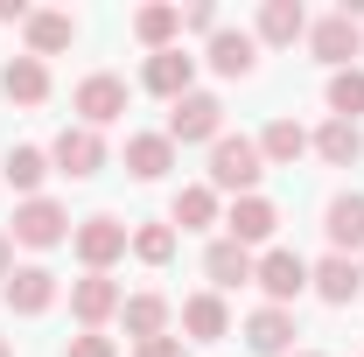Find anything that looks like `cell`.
<instances>
[{"mask_svg": "<svg viewBox=\"0 0 364 357\" xmlns=\"http://www.w3.org/2000/svg\"><path fill=\"white\" fill-rule=\"evenodd\" d=\"M259 169H267V161H259V140H231V134H218L210 140V189H245V196H252V182H259Z\"/></svg>", "mask_w": 364, "mask_h": 357, "instance_id": "cell-1", "label": "cell"}, {"mask_svg": "<svg viewBox=\"0 0 364 357\" xmlns=\"http://www.w3.org/2000/svg\"><path fill=\"white\" fill-rule=\"evenodd\" d=\"M218 127H225V105L210 91H189V98H176V112H168V140H218Z\"/></svg>", "mask_w": 364, "mask_h": 357, "instance_id": "cell-2", "label": "cell"}, {"mask_svg": "<svg viewBox=\"0 0 364 357\" xmlns=\"http://www.w3.org/2000/svg\"><path fill=\"white\" fill-rule=\"evenodd\" d=\"M70 238H77V260H85L91 273H105L119 252H127V224H119V218H85Z\"/></svg>", "mask_w": 364, "mask_h": 357, "instance_id": "cell-3", "label": "cell"}, {"mask_svg": "<svg viewBox=\"0 0 364 357\" xmlns=\"http://www.w3.org/2000/svg\"><path fill=\"white\" fill-rule=\"evenodd\" d=\"M252 280L267 287V294H273V309H280V302H294V294L309 287V260H301V252H287V245H273L267 260L252 267Z\"/></svg>", "mask_w": 364, "mask_h": 357, "instance_id": "cell-4", "label": "cell"}, {"mask_svg": "<svg viewBox=\"0 0 364 357\" xmlns=\"http://www.w3.org/2000/svg\"><path fill=\"white\" fill-rule=\"evenodd\" d=\"M49 161H56L63 176H98V169H105V140L91 134V127H63L56 147H49Z\"/></svg>", "mask_w": 364, "mask_h": 357, "instance_id": "cell-5", "label": "cell"}, {"mask_svg": "<svg viewBox=\"0 0 364 357\" xmlns=\"http://www.w3.org/2000/svg\"><path fill=\"white\" fill-rule=\"evenodd\" d=\"M63 231H70V218H63V203H49V196H28V203L14 211V238H21V245H63Z\"/></svg>", "mask_w": 364, "mask_h": 357, "instance_id": "cell-6", "label": "cell"}, {"mask_svg": "<svg viewBox=\"0 0 364 357\" xmlns=\"http://www.w3.org/2000/svg\"><path fill=\"white\" fill-rule=\"evenodd\" d=\"M77 112H85V127L98 134L105 119H119V112H127V85H119L112 70H98V78H85V85H77Z\"/></svg>", "mask_w": 364, "mask_h": 357, "instance_id": "cell-7", "label": "cell"}, {"mask_svg": "<svg viewBox=\"0 0 364 357\" xmlns=\"http://www.w3.org/2000/svg\"><path fill=\"white\" fill-rule=\"evenodd\" d=\"M309 287H316L329 309H343V302L364 287V267H358V260H343V252H329L322 267H309Z\"/></svg>", "mask_w": 364, "mask_h": 357, "instance_id": "cell-8", "label": "cell"}, {"mask_svg": "<svg viewBox=\"0 0 364 357\" xmlns=\"http://www.w3.org/2000/svg\"><path fill=\"white\" fill-rule=\"evenodd\" d=\"M56 302V273L49 267H14L7 273V309L14 315H43Z\"/></svg>", "mask_w": 364, "mask_h": 357, "instance_id": "cell-9", "label": "cell"}, {"mask_svg": "<svg viewBox=\"0 0 364 357\" xmlns=\"http://www.w3.org/2000/svg\"><path fill=\"white\" fill-rule=\"evenodd\" d=\"M0 91H7L14 105H43V98H49V70H43V56H14V63L0 70Z\"/></svg>", "mask_w": 364, "mask_h": 357, "instance_id": "cell-10", "label": "cell"}, {"mask_svg": "<svg viewBox=\"0 0 364 357\" xmlns=\"http://www.w3.org/2000/svg\"><path fill=\"white\" fill-rule=\"evenodd\" d=\"M127 169H134L140 182L168 176V169H176V140H168V134H134V140H127Z\"/></svg>", "mask_w": 364, "mask_h": 357, "instance_id": "cell-11", "label": "cell"}, {"mask_svg": "<svg viewBox=\"0 0 364 357\" xmlns=\"http://www.w3.org/2000/svg\"><path fill=\"white\" fill-rule=\"evenodd\" d=\"M70 309H77V322H85V329H98L105 315L119 309V287H112L105 273H85V280L70 287Z\"/></svg>", "mask_w": 364, "mask_h": 357, "instance_id": "cell-12", "label": "cell"}, {"mask_svg": "<svg viewBox=\"0 0 364 357\" xmlns=\"http://www.w3.org/2000/svg\"><path fill=\"white\" fill-rule=\"evenodd\" d=\"M225 224H231V238H238V245H259V238H273V224H280V211H273L267 196H238Z\"/></svg>", "mask_w": 364, "mask_h": 357, "instance_id": "cell-13", "label": "cell"}, {"mask_svg": "<svg viewBox=\"0 0 364 357\" xmlns=\"http://www.w3.org/2000/svg\"><path fill=\"white\" fill-rule=\"evenodd\" d=\"M309 43H316L322 63H350V56H358V21H350V14H329V21L309 28Z\"/></svg>", "mask_w": 364, "mask_h": 357, "instance_id": "cell-14", "label": "cell"}, {"mask_svg": "<svg viewBox=\"0 0 364 357\" xmlns=\"http://www.w3.org/2000/svg\"><path fill=\"white\" fill-rule=\"evenodd\" d=\"M189 78H196V56H182V49H161L147 63V91H161V98H189Z\"/></svg>", "mask_w": 364, "mask_h": 357, "instance_id": "cell-15", "label": "cell"}, {"mask_svg": "<svg viewBox=\"0 0 364 357\" xmlns=\"http://www.w3.org/2000/svg\"><path fill=\"white\" fill-rule=\"evenodd\" d=\"M245 343H252L259 357H280L287 343H294V315L287 309H259L252 322H245Z\"/></svg>", "mask_w": 364, "mask_h": 357, "instance_id": "cell-16", "label": "cell"}, {"mask_svg": "<svg viewBox=\"0 0 364 357\" xmlns=\"http://www.w3.org/2000/svg\"><path fill=\"white\" fill-rule=\"evenodd\" d=\"M252 36H245V28H218V36H210V70H218V78H245V70H252Z\"/></svg>", "mask_w": 364, "mask_h": 357, "instance_id": "cell-17", "label": "cell"}, {"mask_svg": "<svg viewBox=\"0 0 364 357\" xmlns=\"http://www.w3.org/2000/svg\"><path fill=\"white\" fill-rule=\"evenodd\" d=\"M252 267H259V260H252L238 238H218V245L203 252V273H210L218 287H238V280H252Z\"/></svg>", "mask_w": 364, "mask_h": 357, "instance_id": "cell-18", "label": "cell"}, {"mask_svg": "<svg viewBox=\"0 0 364 357\" xmlns=\"http://www.w3.org/2000/svg\"><path fill=\"white\" fill-rule=\"evenodd\" d=\"M182 329H189L196 343H210V336H225V329H231V315H225L218 294H196V302H182Z\"/></svg>", "mask_w": 364, "mask_h": 357, "instance_id": "cell-19", "label": "cell"}, {"mask_svg": "<svg viewBox=\"0 0 364 357\" xmlns=\"http://www.w3.org/2000/svg\"><path fill=\"white\" fill-rule=\"evenodd\" d=\"M329 238H336L343 260H350V245H364V196H336L329 203Z\"/></svg>", "mask_w": 364, "mask_h": 357, "instance_id": "cell-20", "label": "cell"}, {"mask_svg": "<svg viewBox=\"0 0 364 357\" xmlns=\"http://www.w3.org/2000/svg\"><path fill=\"white\" fill-rule=\"evenodd\" d=\"M119 315H127V336H140V343L168 329V302L161 294H134V302H119Z\"/></svg>", "mask_w": 364, "mask_h": 357, "instance_id": "cell-21", "label": "cell"}, {"mask_svg": "<svg viewBox=\"0 0 364 357\" xmlns=\"http://www.w3.org/2000/svg\"><path fill=\"white\" fill-rule=\"evenodd\" d=\"M0 176L14 182L21 196H36V189H43V176H49V154H43V147H7V169H0Z\"/></svg>", "mask_w": 364, "mask_h": 357, "instance_id": "cell-22", "label": "cell"}, {"mask_svg": "<svg viewBox=\"0 0 364 357\" xmlns=\"http://www.w3.org/2000/svg\"><path fill=\"white\" fill-rule=\"evenodd\" d=\"M28 43H36V56H56V49L77 43V21L70 14H28Z\"/></svg>", "mask_w": 364, "mask_h": 357, "instance_id": "cell-23", "label": "cell"}, {"mask_svg": "<svg viewBox=\"0 0 364 357\" xmlns=\"http://www.w3.org/2000/svg\"><path fill=\"white\" fill-rule=\"evenodd\" d=\"M316 154H322V161H336V169H343V161H358V154H364V134L350 127V119H329V127L316 134Z\"/></svg>", "mask_w": 364, "mask_h": 357, "instance_id": "cell-24", "label": "cell"}, {"mask_svg": "<svg viewBox=\"0 0 364 357\" xmlns=\"http://www.w3.org/2000/svg\"><path fill=\"white\" fill-rule=\"evenodd\" d=\"M301 28H309L301 0H267V14H259V36H267V43H294Z\"/></svg>", "mask_w": 364, "mask_h": 357, "instance_id": "cell-25", "label": "cell"}, {"mask_svg": "<svg viewBox=\"0 0 364 357\" xmlns=\"http://www.w3.org/2000/svg\"><path fill=\"white\" fill-rule=\"evenodd\" d=\"M176 224H182V231H203V224H218V189H210V182L182 189V196H176Z\"/></svg>", "mask_w": 364, "mask_h": 357, "instance_id": "cell-26", "label": "cell"}, {"mask_svg": "<svg viewBox=\"0 0 364 357\" xmlns=\"http://www.w3.org/2000/svg\"><path fill=\"white\" fill-rule=\"evenodd\" d=\"M301 147H309V134H301L294 119H273L267 134H259V161H294Z\"/></svg>", "mask_w": 364, "mask_h": 357, "instance_id": "cell-27", "label": "cell"}, {"mask_svg": "<svg viewBox=\"0 0 364 357\" xmlns=\"http://www.w3.org/2000/svg\"><path fill=\"white\" fill-rule=\"evenodd\" d=\"M329 112L336 119H358L364 112V70H336L329 78Z\"/></svg>", "mask_w": 364, "mask_h": 357, "instance_id": "cell-28", "label": "cell"}, {"mask_svg": "<svg viewBox=\"0 0 364 357\" xmlns=\"http://www.w3.org/2000/svg\"><path fill=\"white\" fill-rule=\"evenodd\" d=\"M176 28H182V7H140V14H134V36H140V43H154V49L168 43Z\"/></svg>", "mask_w": 364, "mask_h": 357, "instance_id": "cell-29", "label": "cell"}, {"mask_svg": "<svg viewBox=\"0 0 364 357\" xmlns=\"http://www.w3.org/2000/svg\"><path fill=\"white\" fill-rule=\"evenodd\" d=\"M134 252L147 260V267H168V260H176V231H168V224H140V231H134Z\"/></svg>", "mask_w": 364, "mask_h": 357, "instance_id": "cell-30", "label": "cell"}, {"mask_svg": "<svg viewBox=\"0 0 364 357\" xmlns=\"http://www.w3.org/2000/svg\"><path fill=\"white\" fill-rule=\"evenodd\" d=\"M70 357H112V343L98 329H85V336H70Z\"/></svg>", "mask_w": 364, "mask_h": 357, "instance_id": "cell-31", "label": "cell"}, {"mask_svg": "<svg viewBox=\"0 0 364 357\" xmlns=\"http://www.w3.org/2000/svg\"><path fill=\"white\" fill-rule=\"evenodd\" d=\"M134 357H182L176 336H147V343H134Z\"/></svg>", "mask_w": 364, "mask_h": 357, "instance_id": "cell-32", "label": "cell"}, {"mask_svg": "<svg viewBox=\"0 0 364 357\" xmlns=\"http://www.w3.org/2000/svg\"><path fill=\"white\" fill-rule=\"evenodd\" d=\"M182 21H189V28H210V36H218V7H210V0H196V7H189Z\"/></svg>", "mask_w": 364, "mask_h": 357, "instance_id": "cell-33", "label": "cell"}, {"mask_svg": "<svg viewBox=\"0 0 364 357\" xmlns=\"http://www.w3.org/2000/svg\"><path fill=\"white\" fill-rule=\"evenodd\" d=\"M7 273H14V238L0 231V280H7Z\"/></svg>", "mask_w": 364, "mask_h": 357, "instance_id": "cell-34", "label": "cell"}, {"mask_svg": "<svg viewBox=\"0 0 364 357\" xmlns=\"http://www.w3.org/2000/svg\"><path fill=\"white\" fill-rule=\"evenodd\" d=\"M0 21H28V7L21 0H0Z\"/></svg>", "mask_w": 364, "mask_h": 357, "instance_id": "cell-35", "label": "cell"}, {"mask_svg": "<svg viewBox=\"0 0 364 357\" xmlns=\"http://www.w3.org/2000/svg\"><path fill=\"white\" fill-rule=\"evenodd\" d=\"M0 357H14V351H7V343H0Z\"/></svg>", "mask_w": 364, "mask_h": 357, "instance_id": "cell-36", "label": "cell"}, {"mask_svg": "<svg viewBox=\"0 0 364 357\" xmlns=\"http://www.w3.org/2000/svg\"><path fill=\"white\" fill-rule=\"evenodd\" d=\"M301 357H322V351H301Z\"/></svg>", "mask_w": 364, "mask_h": 357, "instance_id": "cell-37", "label": "cell"}]
</instances>
